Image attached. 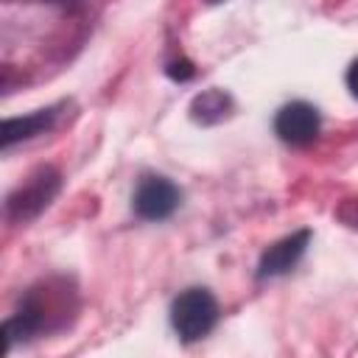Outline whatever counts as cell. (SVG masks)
Listing matches in <instances>:
<instances>
[{
  "mask_svg": "<svg viewBox=\"0 0 358 358\" xmlns=\"http://www.w3.org/2000/svg\"><path fill=\"white\" fill-rule=\"evenodd\" d=\"M218 322V302L207 288H187L173 299L171 324L182 341H199Z\"/></svg>",
  "mask_w": 358,
  "mask_h": 358,
  "instance_id": "obj_1",
  "label": "cell"
},
{
  "mask_svg": "<svg viewBox=\"0 0 358 358\" xmlns=\"http://www.w3.org/2000/svg\"><path fill=\"white\" fill-rule=\"evenodd\" d=\"M274 131L282 143L308 145L319 134V112L305 101L285 103L274 117Z\"/></svg>",
  "mask_w": 358,
  "mask_h": 358,
  "instance_id": "obj_4",
  "label": "cell"
},
{
  "mask_svg": "<svg viewBox=\"0 0 358 358\" xmlns=\"http://www.w3.org/2000/svg\"><path fill=\"white\" fill-rule=\"evenodd\" d=\"M227 109H229V95H224L221 90H207V92L196 95V101L190 106V115L199 123H215L227 115Z\"/></svg>",
  "mask_w": 358,
  "mask_h": 358,
  "instance_id": "obj_7",
  "label": "cell"
},
{
  "mask_svg": "<svg viewBox=\"0 0 358 358\" xmlns=\"http://www.w3.org/2000/svg\"><path fill=\"white\" fill-rule=\"evenodd\" d=\"M56 115H59L56 106H50V109L31 112V115H25V117H8V120L3 123V148L14 145L17 140H28V137H34V134L48 131V129L53 126Z\"/></svg>",
  "mask_w": 358,
  "mask_h": 358,
  "instance_id": "obj_6",
  "label": "cell"
},
{
  "mask_svg": "<svg viewBox=\"0 0 358 358\" xmlns=\"http://www.w3.org/2000/svg\"><path fill=\"white\" fill-rule=\"evenodd\" d=\"M179 207V187L165 176H145L134 193V210L145 221L168 218Z\"/></svg>",
  "mask_w": 358,
  "mask_h": 358,
  "instance_id": "obj_3",
  "label": "cell"
},
{
  "mask_svg": "<svg viewBox=\"0 0 358 358\" xmlns=\"http://www.w3.org/2000/svg\"><path fill=\"white\" fill-rule=\"evenodd\" d=\"M347 87H350V92L358 98V59L350 64V70H347Z\"/></svg>",
  "mask_w": 358,
  "mask_h": 358,
  "instance_id": "obj_8",
  "label": "cell"
},
{
  "mask_svg": "<svg viewBox=\"0 0 358 358\" xmlns=\"http://www.w3.org/2000/svg\"><path fill=\"white\" fill-rule=\"evenodd\" d=\"M59 193V173L53 168H39L22 187H17L8 196V218L11 221H28L39 215L53 196Z\"/></svg>",
  "mask_w": 358,
  "mask_h": 358,
  "instance_id": "obj_2",
  "label": "cell"
},
{
  "mask_svg": "<svg viewBox=\"0 0 358 358\" xmlns=\"http://www.w3.org/2000/svg\"><path fill=\"white\" fill-rule=\"evenodd\" d=\"M310 241V232L302 229V232H294L282 241H277L274 246H268L260 257V266H257V277H280L285 271H291L296 266V260L305 255V246Z\"/></svg>",
  "mask_w": 358,
  "mask_h": 358,
  "instance_id": "obj_5",
  "label": "cell"
},
{
  "mask_svg": "<svg viewBox=\"0 0 358 358\" xmlns=\"http://www.w3.org/2000/svg\"><path fill=\"white\" fill-rule=\"evenodd\" d=\"M210 3H224V0H210Z\"/></svg>",
  "mask_w": 358,
  "mask_h": 358,
  "instance_id": "obj_9",
  "label": "cell"
}]
</instances>
